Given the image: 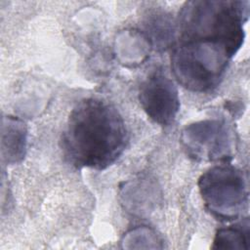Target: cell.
I'll use <instances>...</instances> for the list:
<instances>
[{
	"mask_svg": "<svg viewBox=\"0 0 250 250\" xmlns=\"http://www.w3.org/2000/svg\"><path fill=\"white\" fill-rule=\"evenodd\" d=\"M127 143L125 123L109 103L88 98L72 108L62 136L65 158L77 168L104 170L122 154Z\"/></svg>",
	"mask_w": 250,
	"mask_h": 250,
	"instance_id": "obj_1",
	"label": "cell"
},
{
	"mask_svg": "<svg viewBox=\"0 0 250 250\" xmlns=\"http://www.w3.org/2000/svg\"><path fill=\"white\" fill-rule=\"evenodd\" d=\"M248 1H188L178 18L177 41L218 48L233 57L244 39Z\"/></svg>",
	"mask_w": 250,
	"mask_h": 250,
	"instance_id": "obj_2",
	"label": "cell"
},
{
	"mask_svg": "<svg viewBox=\"0 0 250 250\" xmlns=\"http://www.w3.org/2000/svg\"><path fill=\"white\" fill-rule=\"evenodd\" d=\"M230 59L215 48L177 41L172 50L171 67L182 86L193 92H207L219 85Z\"/></svg>",
	"mask_w": 250,
	"mask_h": 250,
	"instance_id": "obj_3",
	"label": "cell"
},
{
	"mask_svg": "<svg viewBox=\"0 0 250 250\" xmlns=\"http://www.w3.org/2000/svg\"><path fill=\"white\" fill-rule=\"evenodd\" d=\"M198 188L207 210L217 219H237L248 202L246 179L239 169L229 164H219L203 173Z\"/></svg>",
	"mask_w": 250,
	"mask_h": 250,
	"instance_id": "obj_4",
	"label": "cell"
},
{
	"mask_svg": "<svg viewBox=\"0 0 250 250\" xmlns=\"http://www.w3.org/2000/svg\"><path fill=\"white\" fill-rule=\"evenodd\" d=\"M139 100L146 115L161 126L171 125L180 109L178 89L161 69L154 70L141 84Z\"/></svg>",
	"mask_w": 250,
	"mask_h": 250,
	"instance_id": "obj_5",
	"label": "cell"
},
{
	"mask_svg": "<svg viewBox=\"0 0 250 250\" xmlns=\"http://www.w3.org/2000/svg\"><path fill=\"white\" fill-rule=\"evenodd\" d=\"M182 139L195 157L227 160L229 156V137L225 123L221 121L207 120L191 124L185 129Z\"/></svg>",
	"mask_w": 250,
	"mask_h": 250,
	"instance_id": "obj_6",
	"label": "cell"
},
{
	"mask_svg": "<svg viewBox=\"0 0 250 250\" xmlns=\"http://www.w3.org/2000/svg\"><path fill=\"white\" fill-rule=\"evenodd\" d=\"M26 145V129L22 122L15 118L3 120L2 126V150L8 162L15 163L24 155Z\"/></svg>",
	"mask_w": 250,
	"mask_h": 250,
	"instance_id": "obj_7",
	"label": "cell"
},
{
	"mask_svg": "<svg viewBox=\"0 0 250 250\" xmlns=\"http://www.w3.org/2000/svg\"><path fill=\"white\" fill-rule=\"evenodd\" d=\"M250 247V224L249 219L218 229L216 232L212 248L248 250Z\"/></svg>",
	"mask_w": 250,
	"mask_h": 250,
	"instance_id": "obj_8",
	"label": "cell"
},
{
	"mask_svg": "<svg viewBox=\"0 0 250 250\" xmlns=\"http://www.w3.org/2000/svg\"><path fill=\"white\" fill-rule=\"evenodd\" d=\"M173 22L164 17V15H157L156 18H153L148 21L146 25L147 35L150 37V40L159 47H167L174 39V27Z\"/></svg>",
	"mask_w": 250,
	"mask_h": 250,
	"instance_id": "obj_9",
	"label": "cell"
}]
</instances>
